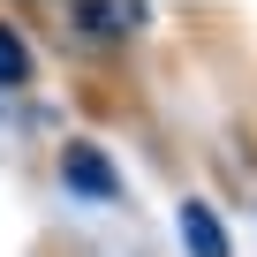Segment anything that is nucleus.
Wrapping results in <instances>:
<instances>
[{"label":"nucleus","instance_id":"nucleus-3","mask_svg":"<svg viewBox=\"0 0 257 257\" xmlns=\"http://www.w3.org/2000/svg\"><path fill=\"white\" fill-rule=\"evenodd\" d=\"M61 23H68V31H83V38H137V31L152 23V8H91V0H76Z\"/></svg>","mask_w":257,"mask_h":257},{"label":"nucleus","instance_id":"nucleus-1","mask_svg":"<svg viewBox=\"0 0 257 257\" xmlns=\"http://www.w3.org/2000/svg\"><path fill=\"white\" fill-rule=\"evenodd\" d=\"M61 182H68L83 204H113V197H121V174H113V159H106L91 137H68V152H61Z\"/></svg>","mask_w":257,"mask_h":257},{"label":"nucleus","instance_id":"nucleus-2","mask_svg":"<svg viewBox=\"0 0 257 257\" xmlns=\"http://www.w3.org/2000/svg\"><path fill=\"white\" fill-rule=\"evenodd\" d=\"M174 234H182V249H189V257H234V242H227V219L212 212V197H182V212H174Z\"/></svg>","mask_w":257,"mask_h":257},{"label":"nucleus","instance_id":"nucleus-4","mask_svg":"<svg viewBox=\"0 0 257 257\" xmlns=\"http://www.w3.org/2000/svg\"><path fill=\"white\" fill-rule=\"evenodd\" d=\"M0 83H8V91H16V83H31V46H23L8 23H0Z\"/></svg>","mask_w":257,"mask_h":257}]
</instances>
